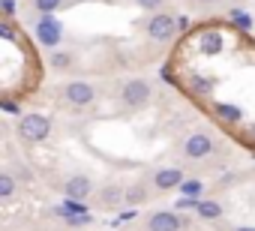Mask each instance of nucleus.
<instances>
[{
	"instance_id": "nucleus-13",
	"label": "nucleus",
	"mask_w": 255,
	"mask_h": 231,
	"mask_svg": "<svg viewBox=\"0 0 255 231\" xmlns=\"http://www.w3.org/2000/svg\"><path fill=\"white\" fill-rule=\"evenodd\" d=\"M213 114L225 123H240L243 120V108L240 105H231V102H213Z\"/></svg>"
},
{
	"instance_id": "nucleus-16",
	"label": "nucleus",
	"mask_w": 255,
	"mask_h": 231,
	"mask_svg": "<svg viewBox=\"0 0 255 231\" xmlns=\"http://www.w3.org/2000/svg\"><path fill=\"white\" fill-rule=\"evenodd\" d=\"M213 87H216V78L213 75H189V90L192 93H201V96H207V93H213Z\"/></svg>"
},
{
	"instance_id": "nucleus-19",
	"label": "nucleus",
	"mask_w": 255,
	"mask_h": 231,
	"mask_svg": "<svg viewBox=\"0 0 255 231\" xmlns=\"http://www.w3.org/2000/svg\"><path fill=\"white\" fill-rule=\"evenodd\" d=\"M180 192H183V195H192V198H201V192H204V183H201L198 177H186V180L180 183Z\"/></svg>"
},
{
	"instance_id": "nucleus-11",
	"label": "nucleus",
	"mask_w": 255,
	"mask_h": 231,
	"mask_svg": "<svg viewBox=\"0 0 255 231\" xmlns=\"http://www.w3.org/2000/svg\"><path fill=\"white\" fill-rule=\"evenodd\" d=\"M195 216H198L201 222H219V219L225 216V207H222V201H219V198H201V204H198Z\"/></svg>"
},
{
	"instance_id": "nucleus-17",
	"label": "nucleus",
	"mask_w": 255,
	"mask_h": 231,
	"mask_svg": "<svg viewBox=\"0 0 255 231\" xmlns=\"http://www.w3.org/2000/svg\"><path fill=\"white\" fill-rule=\"evenodd\" d=\"M66 3H69V0H33V9H36L39 15H51V12L63 9Z\"/></svg>"
},
{
	"instance_id": "nucleus-27",
	"label": "nucleus",
	"mask_w": 255,
	"mask_h": 231,
	"mask_svg": "<svg viewBox=\"0 0 255 231\" xmlns=\"http://www.w3.org/2000/svg\"><path fill=\"white\" fill-rule=\"evenodd\" d=\"M177 27H180V30H186V27H189V18H183V15H180V18H177Z\"/></svg>"
},
{
	"instance_id": "nucleus-4",
	"label": "nucleus",
	"mask_w": 255,
	"mask_h": 231,
	"mask_svg": "<svg viewBox=\"0 0 255 231\" xmlns=\"http://www.w3.org/2000/svg\"><path fill=\"white\" fill-rule=\"evenodd\" d=\"M180 33V27H177V18L171 15V12H153L150 18H147V24H144V36L150 39V42H171L174 36Z\"/></svg>"
},
{
	"instance_id": "nucleus-8",
	"label": "nucleus",
	"mask_w": 255,
	"mask_h": 231,
	"mask_svg": "<svg viewBox=\"0 0 255 231\" xmlns=\"http://www.w3.org/2000/svg\"><path fill=\"white\" fill-rule=\"evenodd\" d=\"M120 204H126V183L108 180V183H102V186L96 189V207L114 210V207H120Z\"/></svg>"
},
{
	"instance_id": "nucleus-21",
	"label": "nucleus",
	"mask_w": 255,
	"mask_h": 231,
	"mask_svg": "<svg viewBox=\"0 0 255 231\" xmlns=\"http://www.w3.org/2000/svg\"><path fill=\"white\" fill-rule=\"evenodd\" d=\"M198 204H201V198H192V195H183V198H177V204H174V210H198Z\"/></svg>"
},
{
	"instance_id": "nucleus-1",
	"label": "nucleus",
	"mask_w": 255,
	"mask_h": 231,
	"mask_svg": "<svg viewBox=\"0 0 255 231\" xmlns=\"http://www.w3.org/2000/svg\"><path fill=\"white\" fill-rule=\"evenodd\" d=\"M150 99H153V84L147 78L135 75V78H126L123 81V87H120V105L126 111H141V108L150 105Z\"/></svg>"
},
{
	"instance_id": "nucleus-2",
	"label": "nucleus",
	"mask_w": 255,
	"mask_h": 231,
	"mask_svg": "<svg viewBox=\"0 0 255 231\" xmlns=\"http://www.w3.org/2000/svg\"><path fill=\"white\" fill-rule=\"evenodd\" d=\"M213 153H216V138L210 132H204V129H195L180 141V156L186 162H204Z\"/></svg>"
},
{
	"instance_id": "nucleus-28",
	"label": "nucleus",
	"mask_w": 255,
	"mask_h": 231,
	"mask_svg": "<svg viewBox=\"0 0 255 231\" xmlns=\"http://www.w3.org/2000/svg\"><path fill=\"white\" fill-rule=\"evenodd\" d=\"M231 231H255V225H234Z\"/></svg>"
},
{
	"instance_id": "nucleus-26",
	"label": "nucleus",
	"mask_w": 255,
	"mask_h": 231,
	"mask_svg": "<svg viewBox=\"0 0 255 231\" xmlns=\"http://www.w3.org/2000/svg\"><path fill=\"white\" fill-rule=\"evenodd\" d=\"M195 3H198V6H216L219 0H195Z\"/></svg>"
},
{
	"instance_id": "nucleus-9",
	"label": "nucleus",
	"mask_w": 255,
	"mask_h": 231,
	"mask_svg": "<svg viewBox=\"0 0 255 231\" xmlns=\"http://www.w3.org/2000/svg\"><path fill=\"white\" fill-rule=\"evenodd\" d=\"M183 180H186V174H183L180 168H174V165H159V168L150 174V183H153V189H159V192L180 189Z\"/></svg>"
},
{
	"instance_id": "nucleus-24",
	"label": "nucleus",
	"mask_w": 255,
	"mask_h": 231,
	"mask_svg": "<svg viewBox=\"0 0 255 231\" xmlns=\"http://www.w3.org/2000/svg\"><path fill=\"white\" fill-rule=\"evenodd\" d=\"M0 33H3V39H12V24H9V18L0 24Z\"/></svg>"
},
{
	"instance_id": "nucleus-5",
	"label": "nucleus",
	"mask_w": 255,
	"mask_h": 231,
	"mask_svg": "<svg viewBox=\"0 0 255 231\" xmlns=\"http://www.w3.org/2000/svg\"><path fill=\"white\" fill-rule=\"evenodd\" d=\"M96 96L99 93L90 81H66L60 87V99L72 108H90V105H96Z\"/></svg>"
},
{
	"instance_id": "nucleus-12",
	"label": "nucleus",
	"mask_w": 255,
	"mask_h": 231,
	"mask_svg": "<svg viewBox=\"0 0 255 231\" xmlns=\"http://www.w3.org/2000/svg\"><path fill=\"white\" fill-rule=\"evenodd\" d=\"M198 51H201L204 57H216V54H222V33H219V30H207V33H201V39H198Z\"/></svg>"
},
{
	"instance_id": "nucleus-18",
	"label": "nucleus",
	"mask_w": 255,
	"mask_h": 231,
	"mask_svg": "<svg viewBox=\"0 0 255 231\" xmlns=\"http://www.w3.org/2000/svg\"><path fill=\"white\" fill-rule=\"evenodd\" d=\"M0 198H3V201H12L15 198V177L9 171L0 174Z\"/></svg>"
},
{
	"instance_id": "nucleus-29",
	"label": "nucleus",
	"mask_w": 255,
	"mask_h": 231,
	"mask_svg": "<svg viewBox=\"0 0 255 231\" xmlns=\"http://www.w3.org/2000/svg\"><path fill=\"white\" fill-rule=\"evenodd\" d=\"M249 135H252V138H255V123H252V126H249Z\"/></svg>"
},
{
	"instance_id": "nucleus-6",
	"label": "nucleus",
	"mask_w": 255,
	"mask_h": 231,
	"mask_svg": "<svg viewBox=\"0 0 255 231\" xmlns=\"http://www.w3.org/2000/svg\"><path fill=\"white\" fill-rule=\"evenodd\" d=\"M33 39H36L42 48H57L60 39H63V24H60L57 18H51V15H42V18L36 21V27H33Z\"/></svg>"
},
{
	"instance_id": "nucleus-22",
	"label": "nucleus",
	"mask_w": 255,
	"mask_h": 231,
	"mask_svg": "<svg viewBox=\"0 0 255 231\" xmlns=\"http://www.w3.org/2000/svg\"><path fill=\"white\" fill-rule=\"evenodd\" d=\"M135 6H141V9H147V12H162L165 0H135Z\"/></svg>"
},
{
	"instance_id": "nucleus-20",
	"label": "nucleus",
	"mask_w": 255,
	"mask_h": 231,
	"mask_svg": "<svg viewBox=\"0 0 255 231\" xmlns=\"http://www.w3.org/2000/svg\"><path fill=\"white\" fill-rule=\"evenodd\" d=\"M228 18H231L240 30H252V18H249V12H246V9H237V6H234V9L228 12Z\"/></svg>"
},
{
	"instance_id": "nucleus-7",
	"label": "nucleus",
	"mask_w": 255,
	"mask_h": 231,
	"mask_svg": "<svg viewBox=\"0 0 255 231\" xmlns=\"http://www.w3.org/2000/svg\"><path fill=\"white\" fill-rule=\"evenodd\" d=\"M186 219L180 216V210H153L144 219V231H183Z\"/></svg>"
},
{
	"instance_id": "nucleus-10",
	"label": "nucleus",
	"mask_w": 255,
	"mask_h": 231,
	"mask_svg": "<svg viewBox=\"0 0 255 231\" xmlns=\"http://www.w3.org/2000/svg\"><path fill=\"white\" fill-rule=\"evenodd\" d=\"M93 195V180L87 174H69L66 183H63V198H75V201H84Z\"/></svg>"
},
{
	"instance_id": "nucleus-15",
	"label": "nucleus",
	"mask_w": 255,
	"mask_h": 231,
	"mask_svg": "<svg viewBox=\"0 0 255 231\" xmlns=\"http://www.w3.org/2000/svg\"><path fill=\"white\" fill-rule=\"evenodd\" d=\"M72 63H75V54L72 51H51L48 54V66L54 72H66V69H72Z\"/></svg>"
},
{
	"instance_id": "nucleus-25",
	"label": "nucleus",
	"mask_w": 255,
	"mask_h": 231,
	"mask_svg": "<svg viewBox=\"0 0 255 231\" xmlns=\"http://www.w3.org/2000/svg\"><path fill=\"white\" fill-rule=\"evenodd\" d=\"M0 105H3V111H9V114H18V105H15L12 99H3Z\"/></svg>"
},
{
	"instance_id": "nucleus-3",
	"label": "nucleus",
	"mask_w": 255,
	"mask_h": 231,
	"mask_svg": "<svg viewBox=\"0 0 255 231\" xmlns=\"http://www.w3.org/2000/svg\"><path fill=\"white\" fill-rule=\"evenodd\" d=\"M15 129H18V135H21L24 141H30V144H39V141H45V138L51 135V117H45V114H39V111L21 114Z\"/></svg>"
},
{
	"instance_id": "nucleus-23",
	"label": "nucleus",
	"mask_w": 255,
	"mask_h": 231,
	"mask_svg": "<svg viewBox=\"0 0 255 231\" xmlns=\"http://www.w3.org/2000/svg\"><path fill=\"white\" fill-rule=\"evenodd\" d=\"M0 6H3V18H12V15H15V9H18L15 0H0Z\"/></svg>"
},
{
	"instance_id": "nucleus-14",
	"label": "nucleus",
	"mask_w": 255,
	"mask_h": 231,
	"mask_svg": "<svg viewBox=\"0 0 255 231\" xmlns=\"http://www.w3.org/2000/svg\"><path fill=\"white\" fill-rule=\"evenodd\" d=\"M147 198H150V189L144 180H135V183L126 186V204H144Z\"/></svg>"
}]
</instances>
